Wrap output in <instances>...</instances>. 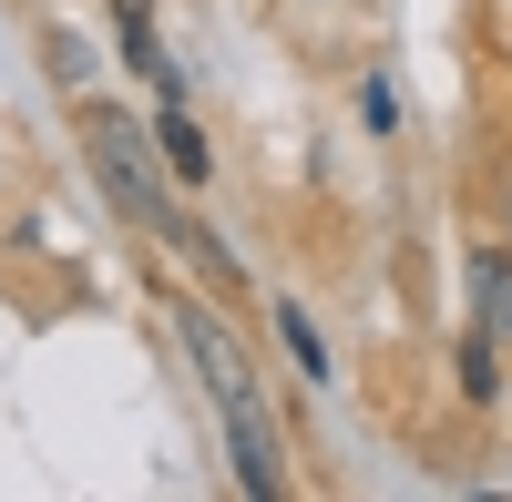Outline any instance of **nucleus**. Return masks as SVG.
Instances as JSON below:
<instances>
[{
  "instance_id": "obj_2",
  "label": "nucleus",
  "mask_w": 512,
  "mask_h": 502,
  "mask_svg": "<svg viewBox=\"0 0 512 502\" xmlns=\"http://www.w3.org/2000/svg\"><path fill=\"white\" fill-rule=\"evenodd\" d=\"M175 339L195 349L205 390H216V410H226V441H236V482H246L256 502H277V492H287V441H277V410H267V390H256L246 349H236L226 328H216V308H195V298H175Z\"/></svg>"
},
{
  "instance_id": "obj_1",
  "label": "nucleus",
  "mask_w": 512,
  "mask_h": 502,
  "mask_svg": "<svg viewBox=\"0 0 512 502\" xmlns=\"http://www.w3.org/2000/svg\"><path fill=\"white\" fill-rule=\"evenodd\" d=\"M82 164H93V185H103L134 226H154L185 267H205V277H216V298H246V267H236L226 246L195 226V216H175V195H164V175H154L164 154H154V134H144L134 113H113V103H93V113H82Z\"/></svg>"
},
{
  "instance_id": "obj_3",
  "label": "nucleus",
  "mask_w": 512,
  "mask_h": 502,
  "mask_svg": "<svg viewBox=\"0 0 512 502\" xmlns=\"http://www.w3.org/2000/svg\"><path fill=\"white\" fill-rule=\"evenodd\" d=\"M154 154H164V175H185V185L216 175V144H205L195 103H164V113H154Z\"/></svg>"
},
{
  "instance_id": "obj_6",
  "label": "nucleus",
  "mask_w": 512,
  "mask_h": 502,
  "mask_svg": "<svg viewBox=\"0 0 512 502\" xmlns=\"http://www.w3.org/2000/svg\"><path fill=\"white\" fill-rule=\"evenodd\" d=\"M277 339L297 349V369H308V380H328V349H318V328H308V308H287V298H277Z\"/></svg>"
},
{
  "instance_id": "obj_4",
  "label": "nucleus",
  "mask_w": 512,
  "mask_h": 502,
  "mask_svg": "<svg viewBox=\"0 0 512 502\" xmlns=\"http://www.w3.org/2000/svg\"><path fill=\"white\" fill-rule=\"evenodd\" d=\"M451 369H461V400H472V410H492V400H502V339H492V328H461Z\"/></svg>"
},
{
  "instance_id": "obj_5",
  "label": "nucleus",
  "mask_w": 512,
  "mask_h": 502,
  "mask_svg": "<svg viewBox=\"0 0 512 502\" xmlns=\"http://www.w3.org/2000/svg\"><path fill=\"white\" fill-rule=\"evenodd\" d=\"M472 298H482V328L512 349V246H482L472 257Z\"/></svg>"
},
{
  "instance_id": "obj_7",
  "label": "nucleus",
  "mask_w": 512,
  "mask_h": 502,
  "mask_svg": "<svg viewBox=\"0 0 512 502\" xmlns=\"http://www.w3.org/2000/svg\"><path fill=\"white\" fill-rule=\"evenodd\" d=\"M359 123H369V134H400V82H390V72L359 82Z\"/></svg>"
}]
</instances>
